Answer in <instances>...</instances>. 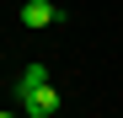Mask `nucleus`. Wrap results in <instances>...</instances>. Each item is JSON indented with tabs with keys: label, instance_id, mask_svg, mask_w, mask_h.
Segmentation results:
<instances>
[{
	"label": "nucleus",
	"instance_id": "nucleus-1",
	"mask_svg": "<svg viewBox=\"0 0 123 118\" xmlns=\"http://www.w3.org/2000/svg\"><path fill=\"white\" fill-rule=\"evenodd\" d=\"M22 118H59V86H37L32 97H22Z\"/></svg>",
	"mask_w": 123,
	"mask_h": 118
},
{
	"label": "nucleus",
	"instance_id": "nucleus-2",
	"mask_svg": "<svg viewBox=\"0 0 123 118\" xmlns=\"http://www.w3.org/2000/svg\"><path fill=\"white\" fill-rule=\"evenodd\" d=\"M54 22H64V11L54 6V0H22V27H54Z\"/></svg>",
	"mask_w": 123,
	"mask_h": 118
},
{
	"label": "nucleus",
	"instance_id": "nucleus-3",
	"mask_svg": "<svg viewBox=\"0 0 123 118\" xmlns=\"http://www.w3.org/2000/svg\"><path fill=\"white\" fill-rule=\"evenodd\" d=\"M37 86H48V70H43V65H27V70H22V86H16V97H32Z\"/></svg>",
	"mask_w": 123,
	"mask_h": 118
},
{
	"label": "nucleus",
	"instance_id": "nucleus-4",
	"mask_svg": "<svg viewBox=\"0 0 123 118\" xmlns=\"http://www.w3.org/2000/svg\"><path fill=\"white\" fill-rule=\"evenodd\" d=\"M0 118H22V113H11V107H0Z\"/></svg>",
	"mask_w": 123,
	"mask_h": 118
}]
</instances>
